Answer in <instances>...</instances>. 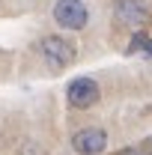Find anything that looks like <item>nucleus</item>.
<instances>
[{
	"label": "nucleus",
	"mask_w": 152,
	"mask_h": 155,
	"mask_svg": "<svg viewBox=\"0 0 152 155\" xmlns=\"http://www.w3.org/2000/svg\"><path fill=\"white\" fill-rule=\"evenodd\" d=\"M90 6L87 0H54L51 3V21L57 24L63 33H81L90 27Z\"/></svg>",
	"instance_id": "nucleus-1"
},
{
	"label": "nucleus",
	"mask_w": 152,
	"mask_h": 155,
	"mask_svg": "<svg viewBox=\"0 0 152 155\" xmlns=\"http://www.w3.org/2000/svg\"><path fill=\"white\" fill-rule=\"evenodd\" d=\"M78 51H75V42L60 33H48V36L39 39V60L51 69V72H63L75 63Z\"/></svg>",
	"instance_id": "nucleus-2"
},
{
	"label": "nucleus",
	"mask_w": 152,
	"mask_h": 155,
	"mask_svg": "<svg viewBox=\"0 0 152 155\" xmlns=\"http://www.w3.org/2000/svg\"><path fill=\"white\" fill-rule=\"evenodd\" d=\"M98 98H101V87L90 75H78L66 84V104L72 110H90V107H95Z\"/></svg>",
	"instance_id": "nucleus-3"
},
{
	"label": "nucleus",
	"mask_w": 152,
	"mask_h": 155,
	"mask_svg": "<svg viewBox=\"0 0 152 155\" xmlns=\"http://www.w3.org/2000/svg\"><path fill=\"white\" fill-rule=\"evenodd\" d=\"M69 146L75 155H101L107 149V131L101 125H87L78 128L75 134L69 137Z\"/></svg>",
	"instance_id": "nucleus-4"
},
{
	"label": "nucleus",
	"mask_w": 152,
	"mask_h": 155,
	"mask_svg": "<svg viewBox=\"0 0 152 155\" xmlns=\"http://www.w3.org/2000/svg\"><path fill=\"white\" fill-rule=\"evenodd\" d=\"M114 12H116V18L122 21V24L137 27V24L146 21L149 6H146V0H114Z\"/></svg>",
	"instance_id": "nucleus-5"
},
{
	"label": "nucleus",
	"mask_w": 152,
	"mask_h": 155,
	"mask_svg": "<svg viewBox=\"0 0 152 155\" xmlns=\"http://www.w3.org/2000/svg\"><path fill=\"white\" fill-rule=\"evenodd\" d=\"M128 54H140V57L152 60V36L143 33V30H137L131 36V42H128Z\"/></svg>",
	"instance_id": "nucleus-6"
},
{
	"label": "nucleus",
	"mask_w": 152,
	"mask_h": 155,
	"mask_svg": "<svg viewBox=\"0 0 152 155\" xmlns=\"http://www.w3.org/2000/svg\"><path fill=\"white\" fill-rule=\"evenodd\" d=\"M122 155H146V149H125Z\"/></svg>",
	"instance_id": "nucleus-7"
},
{
	"label": "nucleus",
	"mask_w": 152,
	"mask_h": 155,
	"mask_svg": "<svg viewBox=\"0 0 152 155\" xmlns=\"http://www.w3.org/2000/svg\"><path fill=\"white\" fill-rule=\"evenodd\" d=\"M143 149H146V155H152V137L146 140V143H143Z\"/></svg>",
	"instance_id": "nucleus-8"
}]
</instances>
